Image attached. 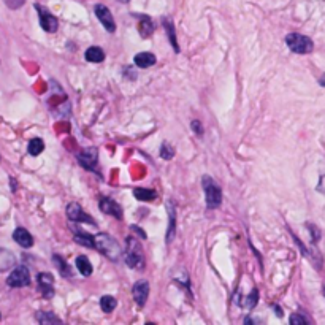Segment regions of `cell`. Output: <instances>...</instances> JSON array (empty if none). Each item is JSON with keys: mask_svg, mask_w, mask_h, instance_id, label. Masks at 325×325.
I'll use <instances>...</instances> for the list:
<instances>
[{"mask_svg": "<svg viewBox=\"0 0 325 325\" xmlns=\"http://www.w3.org/2000/svg\"><path fill=\"white\" fill-rule=\"evenodd\" d=\"M94 248L100 251L105 257H108L113 262H119L122 259V249L119 243L108 233H98L94 236Z\"/></svg>", "mask_w": 325, "mask_h": 325, "instance_id": "1", "label": "cell"}, {"mask_svg": "<svg viewBox=\"0 0 325 325\" xmlns=\"http://www.w3.org/2000/svg\"><path fill=\"white\" fill-rule=\"evenodd\" d=\"M124 260L127 265L130 268H135V270H143L145 268V252L137 238H133V236L127 238Z\"/></svg>", "mask_w": 325, "mask_h": 325, "instance_id": "2", "label": "cell"}, {"mask_svg": "<svg viewBox=\"0 0 325 325\" xmlns=\"http://www.w3.org/2000/svg\"><path fill=\"white\" fill-rule=\"evenodd\" d=\"M202 186L205 190V199H207V207L209 209L219 208L222 203V189L219 187L217 182L211 176L205 175L202 179Z\"/></svg>", "mask_w": 325, "mask_h": 325, "instance_id": "3", "label": "cell"}, {"mask_svg": "<svg viewBox=\"0 0 325 325\" xmlns=\"http://www.w3.org/2000/svg\"><path fill=\"white\" fill-rule=\"evenodd\" d=\"M286 43L287 46L291 48V51L296 53V54H308L313 51L314 43L313 40L306 35H301V33H289L286 37Z\"/></svg>", "mask_w": 325, "mask_h": 325, "instance_id": "4", "label": "cell"}, {"mask_svg": "<svg viewBox=\"0 0 325 325\" xmlns=\"http://www.w3.org/2000/svg\"><path fill=\"white\" fill-rule=\"evenodd\" d=\"M6 284L10 287H26L30 284V273L29 268L24 265L16 266L15 270L11 271V274L6 278Z\"/></svg>", "mask_w": 325, "mask_h": 325, "instance_id": "5", "label": "cell"}, {"mask_svg": "<svg viewBox=\"0 0 325 325\" xmlns=\"http://www.w3.org/2000/svg\"><path fill=\"white\" fill-rule=\"evenodd\" d=\"M35 10H37V13H38V16H40V26H41V29H43L45 32H48V33H54L56 30H58V27H59V23H58V19H56V16L54 15H51L45 6H41V5H38V3H35Z\"/></svg>", "mask_w": 325, "mask_h": 325, "instance_id": "6", "label": "cell"}, {"mask_svg": "<svg viewBox=\"0 0 325 325\" xmlns=\"http://www.w3.org/2000/svg\"><path fill=\"white\" fill-rule=\"evenodd\" d=\"M78 162L88 168L90 172H97V162H98V151L97 148H86L83 152L78 154Z\"/></svg>", "mask_w": 325, "mask_h": 325, "instance_id": "7", "label": "cell"}, {"mask_svg": "<svg viewBox=\"0 0 325 325\" xmlns=\"http://www.w3.org/2000/svg\"><path fill=\"white\" fill-rule=\"evenodd\" d=\"M67 217L70 219L72 222H86L90 225H95V221L89 214H86L81 208L80 203H70L67 207Z\"/></svg>", "mask_w": 325, "mask_h": 325, "instance_id": "8", "label": "cell"}, {"mask_svg": "<svg viewBox=\"0 0 325 325\" xmlns=\"http://www.w3.org/2000/svg\"><path fill=\"white\" fill-rule=\"evenodd\" d=\"M94 11H95V16L98 18V21H100L102 26L105 27V30L110 32V33H113V32L116 30L115 19H113L111 11L107 8V6H105V5H95Z\"/></svg>", "mask_w": 325, "mask_h": 325, "instance_id": "9", "label": "cell"}, {"mask_svg": "<svg viewBox=\"0 0 325 325\" xmlns=\"http://www.w3.org/2000/svg\"><path fill=\"white\" fill-rule=\"evenodd\" d=\"M132 295H133V300L135 303L143 308L145 303L148 300V295H149V284H148V281H138L133 284V289H132Z\"/></svg>", "mask_w": 325, "mask_h": 325, "instance_id": "10", "label": "cell"}, {"mask_svg": "<svg viewBox=\"0 0 325 325\" xmlns=\"http://www.w3.org/2000/svg\"><path fill=\"white\" fill-rule=\"evenodd\" d=\"M98 207H100V209L105 214L115 216L116 219H122V208H121V205L116 203L115 200L107 199V197H102L100 202H98Z\"/></svg>", "mask_w": 325, "mask_h": 325, "instance_id": "11", "label": "cell"}, {"mask_svg": "<svg viewBox=\"0 0 325 325\" xmlns=\"http://www.w3.org/2000/svg\"><path fill=\"white\" fill-rule=\"evenodd\" d=\"M37 281H38L40 291H41V294H43V296H46V298H51V296L54 295V278H53V274L40 273Z\"/></svg>", "mask_w": 325, "mask_h": 325, "instance_id": "12", "label": "cell"}, {"mask_svg": "<svg viewBox=\"0 0 325 325\" xmlns=\"http://www.w3.org/2000/svg\"><path fill=\"white\" fill-rule=\"evenodd\" d=\"M13 238H15V241L19 244V246H23V248H32L33 246V238H32V235L29 232H27L26 229H23V227H18L15 232H13Z\"/></svg>", "mask_w": 325, "mask_h": 325, "instance_id": "13", "label": "cell"}, {"mask_svg": "<svg viewBox=\"0 0 325 325\" xmlns=\"http://www.w3.org/2000/svg\"><path fill=\"white\" fill-rule=\"evenodd\" d=\"M16 265V257L15 254L8 249L0 248V271H8L10 268Z\"/></svg>", "mask_w": 325, "mask_h": 325, "instance_id": "14", "label": "cell"}, {"mask_svg": "<svg viewBox=\"0 0 325 325\" xmlns=\"http://www.w3.org/2000/svg\"><path fill=\"white\" fill-rule=\"evenodd\" d=\"M133 60H135V65L140 67V68H148L151 67L155 63V56L152 53H138L135 58H133Z\"/></svg>", "mask_w": 325, "mask_h": 325, "instance_id": "15", "label": "cell"}, {"mask_svg": "<svg viewBox=\"0 0 325 325\" xmlns=\"http://www.w3.org/2000/svg\"><path fill=\"white\" fill-rule=\"evenodd\" d=\"M138 30H140L141 37H143V38L151 37V33H152V30H154V26H152V21H151L149 16H145V15H141V16H140Z\"/></svg>", "mask_w": 325, "mask_h": 325, "instance_id": "16", "label": "cell"}, {"mask_svg": "<svg viewBox=\"0 0 325 325\" xmlns=\"http://www.w3.org/2000/svg\"><path fill=\"white\" fill-rule=\"evenodd\" d=\"M75 235H73V239L76 243H80L81 246H86V248H94V236H90L89 233L83 232L80 229H73Z\"/></svg>", "mask_w": 325, "mask_h": 325, "instance_id": "17", "label": "cell"}, {"mask_svg": "<svg viewBox=\"0 0 325 325\" xmlns=\"http://www.w3.org/2000/svg\"><path fill=\"white\" fill-rule=\"evenodd\" d=\"M84 58H86V60L92 62V63H98V62H103L105 60V53L102 48L98 46H90L86 54H84Z\"/></svg>", "mask_w": 325, "mask_h": 325, "instance_id": "18", "label": "cell"}, {"mask_svg": "<svg viewBox=\"0 0 325 325\" xmlns=\"http://www.w3.org/2000/svg\"><path fill=\"white\" fill-rule=\"evenodd\" d=\"M75 264H76L78 271H80L83 276H90V274H92V265H90L89 259L86 256H80L76 259Z\"/></svg>", "mask_w": 325, "mask_h": 325, "instance_id": "19", "label": "cell"}, {"mask_svg": "<svg viewBox=\"0 0 325 325\" xmlns=\"http://www.w3.org/2000/svg\"><path fill=\"white\" fill-rule=\"evenodd\" d=\"M133 195H135V199L140 200V202H152L157 194H155V190H151V189H145V187H138L133 190Z\"/></svg>", "mask_w": 325, "mask_h": 325, "instance_id": "20", "label": "cell"}, {"mask_svg": "<svg viewBox=\"0 0 325 325\" xmlns=\"http://www.w3.org/2000/svg\"><path fill=\"white\" fill-rule=\"evenodd\" d=\"M164 27L167 29V32H168V38H170V43H172V46H173V49L176 53H179V46H178V41H176V33H175V26H173V23H172V19H168V18H165L164 19Z\"/></svg>", "mask_w": 325, "mask_h": 325, "instance_id": "21", "label": "cell"}, {"mask_svg": "<svg viewBox=\"0 0 325 325\" xmlns=\"http://www.w3.org/2000/svg\"><path fill=\"white\" fill-rule=\"evenodd\" d=\"M116 305H118V301H116L115 296H111V295H103L100 298V308H102L103 313H107V314L113 313Z\"/></svg>", "mask_w": 325, "mask_h": 325, "instance_id": "22", "label": "cell"}, {"mask_svg": "<svg viewBox=\"0 0 325 325\" xmlns=\"http://www.w3.org/2000/svg\"><path fill=\"white\" fill-rule=\"evenodd\" d=\"M53 260H54V264H56V266H58V270H59V273L62 274V276L72 278V268L67 265L65 260H63L60 256H54Z\"/></svg>", "mask_w": 325, "mask_h": 325, "instance_id": "23", "label": "cell"}, {"mask_svg": "<svg viewBox=\"0 0 325 325\" xmlns=\"http://www.w3.org/2000/svg\"><path fill=\"white\" fill-rule=\"evenodd\" d=\"M37 321L43 325H48V324H62V319H59L58 316H54L53 313H43V311H40L37 313Z\"/></svg>", "mask_w": 325, "mask_h": 325, "instance_id": "24", "label": "cell"}, {"mask_svg": "<svg viewBox=\"0 0 325 325\" xmlns=\"http://www.w3.org/2000/svg\"><path fill=\"white\" fill-rule=\"evenodd\" d=\"M29 154L30 155H38V154H41L43 152V149H45V143H43V140L41 138H32L30 141H29Z\"/></svg>", "mask_w": 325, "mask_h": 325, "instance_id": "25", "label": "cell"}, {"mask_svg": "<svg viewBox=\"0 0 325 325\" xmlns=\"http://www.w3.org/2000/svg\"><path fill=\"white\" fill-rule=\"evenodd\" d=\"M167 208H168V213H170V227H168V233H167V243H170L173 233H175V208H173L172 202L167 203Z\"/></svg>", "mask_w": 325, "mask_h": 325, "instance_id": "26", "label": "cell"}, {"mask_svg": "<svg viewBox=\"0 0 325 325\" xmlns=\"http://www.w3.org/2000/svg\"><path fill=\"white\" fill-rule=\"evenodd\" d=\"M257 301H259V291H257V289H254V291L244 298L243 306H246L248 309H252L254 306L257 305Z\"/></svg>", "mask_w": 325, "mask_h": 325, "instance_id": "27", "label": "cell"}, {"mask_svg": "<svg viewBox=\"0 0 325 325\" xmlns=\"http://www.w3.org/2000/svg\"><path fill=\"white\" fill-rule=\"evenodd\" d=\"M175 155V149L168 145V143H164L160 146V157L165 159V160H172Z\"/></svg>", "mask_w": 325, "mask_h": 325, "instance_id": "28", "label": "cell"}, {"mask_svg": "<svg viewBox=\"0 0 325 325\" xmlns=\"http://www.w3.org/2000/svg\"><path fill=\"white\" fill-rule=\"evenodd\" d=\"M291 322L292 325H305V324H308V321L305 319V317H301V316H298V314H294V316H291Z\"/></svg>", "mask_w": 325, "mask_h": 325, "instance_id": "29", "label": "cell"}, {"mask_svg": "<svg viewBox=\"0 0 325 325\" xmlns=\"http://www.w3.org/2000/svg\"><path fill=\"white\" fill-rule=\"evenodd\" d=\"M190 127H192V130L195 132V135H199V137L203 135V127H202V122H200V121H192Z\"/></svg>", "mask_w": 325, "mask_h": 325, "instance_id": "30", "label": "cell"}, {"mask_svg": "<svg viewBox=\"0 0 325 325\" xmlns=\"http://www.w3.org/2000/svg\"><path fill=\"white\" fill-rule=\"evenodd\" d=\"M5 2L10 8H19V6L24 3V0H5Z\"/></svg>", "mask_w": 325, "mask_h": 325, "instance_id": "31", "label": "cell"}, {"mask_svg": "<svg viewBox=\"0 0 325 325\" xmlns=\"http://www.w3.org/2000/svg\"><path fill=\"white\" fill-rule=\"evenodd\" d=\"M317 190H319V192H324V194H325V175L319 179V184H317Z\"/></svg>", "mask_w": 325, "mask_h": 325, "instance_id": "32", "label": "cell"}, {"mask_svg": "<svg viewBox=\"0 0 325 325\" xmlns=\"http://www.w3.org/2000/svg\"><path fill=\"white\" fill-rule=\"evenodd\" d=\"M309 230L313 232V241H317L319 239V230L314 229V225H309Z\"/></svg>", "mask_w": 325, "mask_h": 325, "instance_id": "33", "label": "cell"}, {"mask_svg": "<svg viewBox=\"0 0 325 325\" xmlns=\"http://www.w3.org/2000/svg\"><path fill=\"white\" fill-rule=\"evenodd\" d=\"M321 86H325V75H322V78H321Z\"/></svg>", "mask_w": 325, "mask_h": 325, "instance_id": "34", "label": "cell"}, {"mask_svg": "<svg viewBox=\"0 0 325 325\" xmlns=\"http://www.w3.org/2000/svg\"><path fill=\"white\" fill-rule=\"evenodd\" d=\"M118 2H119V3H129L130 0H118Z\"/></svg>", "mask_w": 325, "mask_h": 325, "instance_id": "35", "label": "cell"}, {"mask_svg": "<svg viewBox=\"0 0 325 325\" xmlns=\"http://www.w3.org/2000/svg\"><path fill=\"white\" fill-rule=\"evenodd\" d=\"M324 296H325V287H324Z\"/></svg>", "mask_w": 325, "mask_h": 325, "instance_id": "36", "label": "cell"}, {"mask_svg": "<svg viewBox=\"0 0 325 325\" xmlns=\"http://www.w3.org/2000/svg\"><path fill=\"white\" fill-rule=\"evenodd\" d=\"M0 319H2V314H0Z\"/></svg>", "mask_w": 325, "mask_h": 325, "instance_id": "37", "label": "cell"}]
</instances>
